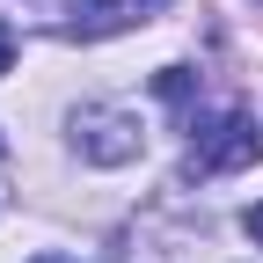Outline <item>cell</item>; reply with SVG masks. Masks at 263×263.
Returning <instances> with one entry per match:
<instances>
[{
    "label": "cell",
    "instance_id": "cell-1",
    "mask_svg": "<svg viewBox=\"0 0 263 263\" xmlns=\"http://www.w3.org/2000/svg\"><path fill=\"white\" fill-rule=\"evenodd\" d=\"M66 146H73L88 168H124V161L146 154V132H139V117L124 103H81L66 117Z\"/></svg>",
    "mask_w": 263,
    "mask_h": 263
},
{
    "label": "cell",
    "instance_id": "cell-2",
    "mask_svg": "<svg viewBox=\"0 0 263 263\" xmlns=\"http://www.w3.org/2000/svg\"><path fill=\"white\" fill-rule=\"evenodd\" d=\"M256 161V124L241 110H219L190 132V176H234Z\"/></svg>",
    "mask_w": 263,
    "mask_h": 263
},
{
    "label": "cell",
    "instance_id": "cell-3",
    "mask_svg": "<svg viewBox=\"0 0 263 263\" xmlns=\"http://www.w3.org/2000/svg\"><path fill=\"white\" fill-rule=\"evenodd\" d=\"M124 22H132V15L117 8V0H88V8L66 22V37H110V29H124Z\"/></svg>",
    "mask_w": 263,
    "mask_h": 263
},
{
    "label": "cell",
    "instance_id": "cell-4",
    "mask_svg": "<svg viewBox=\"0 0 263 263\" xmlns=\"http://www.w3.org/2000/svg\"><path fill=\"white\" fill-rule=\"evenodd\" d=\"M154 88H161V103H176V110H183V103H190V88H197V73H190V66H161V81H154Z\"/></svg>",
    "mask_w": 263,
    "mask_h": 263
},
{
    "label": "cell",
    "instance_id": "cell-5",
    "mask_svg": "<svg viewBox=\"0 0 263 263\" xmlns=\"http://www.w3.org/2000/svg\"><path fill=\"white\" fill-rule=\"evenodd\" d=\"M241 234H249V241L263 249V205H249V212H241Z\"/></svg>",
    "mask_w": 263,
    "mask_h": 263
},
{
    "label": "cell",
    "instance_id": "cell-6",
    "mask_svg": "<svg viewBox=\"0 0 263 263\" xmlns=\"http://www.w3.org/2000/svg\"><path fill=\"white\" fill-rule=\"evenodd\" d=\"M8 66H15V29L0 22V73H8Z\"/></svg>",
    "mask_w": 263,
    "mask_h": 263
},
{
    "label": "cell",
    "instance_id": "cell-7",
    "mask_svg": "<svg viewBox=\"0 0 263 263\" xmlns=\"http://www.w3.org/2000/svg\"><path fill=\"white\" fill-rule=\"evenodd\" d=\"M132 8H139V15H161V8H168V0H132Z\"/></svg>",
    "mask_w": 263,
    "mask_h": 263
},
{
    "label": "cell",
    "instance_id": "cell-8",
    "mask_svg": "<svg viewBox=\"0 0 263 263\" xmlns=\"http://www.w3.org/2000/svg\"><path fill=\"white\" fill-rule=\"evenodd\" d=\"M37 263H73V256H37Z\"/></svg>",
    "mask_w": 263,
    "mask_h": 263
},
{
    "label": "cell",
    "instance_id": "cell-9",
    "mask_svg": "<svg viewBox=\"0 0 263 263\" xmlns=\"http://www.w3.org/2000/svg\"><path fill=\"white\" fill-rule=\"evenodd\" d=\"M117 263H132V249H124V256H117ZM139 263H154V256H139Z\"/></svg>",
    "mask_w": 263,
    "mask_h": 263
},
{
    "label": "cell",
    "instance_id": "cell-10",
    "mask_svg": "<svg viewBox=\"0 0 263 263\" xmlns=\"http://www.w3.org/2000/svg\"><path fill=\"white\" fill-rule=\"evenodd\" d=\"M0 154H8V139H0Z\"/></svg>",
    "mask_w": 263,
    "mask_h": 263
}]
</instances>
